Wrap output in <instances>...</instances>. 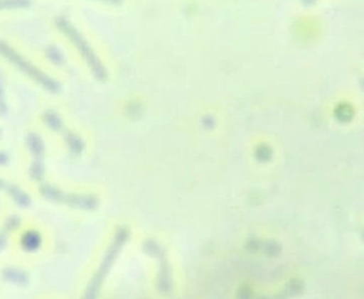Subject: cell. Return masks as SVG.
I'll return each instance as SVG.
<instances>
[{
  "mask_svg": "<svg viewBox=\"0 0 364 299\" xmlns=\"http://www.w3.org/2000/svg\"><path fill=\"white\" fill-rule=\"evenodd\" d=\"M126 239H127V232L125 230H122L117 234V238H115L114 242L111 245L110 249H109L108 254H107L106 259L104 260V263L102 264L100 271L96 274L95 278L93 279V283H92L91 288H90L87 299H95L97 298L98 292L102 289L105 278H106L107 274L110 272L115 259L119 256V251L124 246Z\"/></svg>",
  "mask_w": 364,
  "mask_h": 299,
  "instance_id": "cell-1",
  "label": "cell"
}]
</instances>
